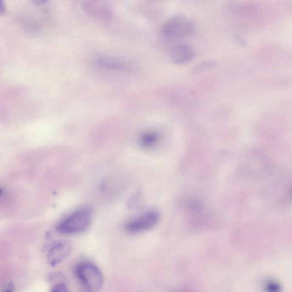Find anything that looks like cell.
Returning a JSON list of instances; mask_svg holds the SVG:
<instances>
[{
    "label": "cell",
    "instance_id": "1",
    "mask_svg": "<svg viewBox=\"0 0 292 292\" xmlns=\"http://www.w3.org/2000/svg\"><path fill=\"white\" fill-rule=\"evenodd\" d=\"M75 275L85 292H99L103 284V274L90 262L79 263L75 269Z\"/></svg>",
    "mask_w": 292,
    "mask_h": 292
},
{
    "label": "cell",
    "instance_id": "2",
    "mask_svg": "<svg viewBox=\"0 0 292 292\" xmlns=\"http://www.w3.org/2000/svg\"><path fill=\"white\" fill-rule=\"evenodd\" d=\"M92 212L87 208H81L68 215L57 226V231L62 235H72L80 234L89 227Z\"/></svg>",
    "mask_w": 292,
    "mask_h": 292
},
{
    "label": "cell",
    "instance_id": "3",
    "mask_svg": "<svg viewBox=\"0 0 292 292\" xmlns=\"http://www.w3.org/2000/svg\"><path fill=\"white\" fill-rule=\"evenodd\" d=\"M195 26L191 19L182 16L170 18L163 25L162 34L169 39H180L191 35Z\"/></svg>",
    "mask_w": 292,
    "mask_h": 292
},
{
    "label": "cell",
    "instance_id": "4",
    "mask_svg": "<svg viewBox=\"0 0 292 292\" xmlns=\"http://www.w3.org/2000/svg\"><path fill=\"white\" fill-rule=\"evenodd\" d=\"M159 219L158 212L155 210H150L128 222L125 226L126 231L131 234L149 231L155 227Z\"/></svg>",
    "mask_w": 292,
    "mask_h": 292
},
{
    "label": "cell",
    "instance_id": "5",
    "mask_svg": "<svg viewBox=\"0 0 292 292\" xmlns=\"http://www.w3.org/2000/svg\"><path fill=\"white\" fill-rule=\"evenodd\" d=\"M42 250L47 252L48 261L52 266L54 267L71 254L72 245L71 242L67 240L57 241L45 245Z\"/></svg>",
    "mask_w": 292,
    "mask_h": 292
},
{
    "label": "cell",
    "instance_id": "6",
    "mask_svg": "<svg viewBox=\"0 0 292 292\" xmlns=\"http://www.w3.org/2000/svg\"><path fill=\"white\" fill-rule=\"evenodd\" d=\"M83 9L90 17L99 19V20H108L113 15L112 9L106 2L96 1H84Z\"/></svg>",
    "mask_w": 292,
    "mask_h": 292
},
{
    "label": "cell",
    "instance_id": "7",
    "mask_svg": "<svg viewBox=\"0 0 292 292\" xmlns=\"http://www.w3.org/2000/svg\"><path fill=\"white\" fill-rule=\"evenodd\" d=\"M170 54L173 63L183 65L188 63L192 60L195 56V51L188 44H179L171 49Z\"/></svg>",
    "mask_w": 292,
    "mask_h": 292
},
{
    "label": "cell",
    "instance_id": "8",
    "mask_svg": "<svg viewBox=\"0 0 292 292\" xmlns=\"http://www.w3.org/2000/svg\"><path fill=\"white\" fill-rule=\"evenodd\" d=\"M159 134L155 131H147L139 137V144L143 148L151 149L159 142Z\"/></svg>",
    "mask_w": 292,
    "mask_h": 292
},
{
    "label": "cell",
    "instance_id": "9",
    "mask_svg": "<svg viewBox=\"0 0 292 292\" xmlns=\"http://www.w3.org/2000/svg\"><path fill=\"white\" fill-rule=\"evenodd\" d=\"M97 64L102 67L108 69L122 70L126 68V66L113 59L107 57H99L96 60Z\"/></svg>",
    "mask_w": 292,
    "mask_h": 292
},
{
    "label": "cell",
    "instance_id": "10",
    "mask_svg": "<svg viewBox=\"0 0 292 292\" xmlns=\"http://www.w3.org/2000/svg\"><path fill=\"white\" fill-rule=\"evenodd\" d=\"M265 290L267 292H281L280 285L274 281H269L265 285Z\"/></svg>",
    "mask_w": 292,
    "mask_h": 292
},
{
    "label": "cell",
    "instance_id": "11",
    "mask_svg": "<svg viewBox=\"0 0 292 292\" xmlns=\"http://www.w3.org/2000/svg\"><path fill=\"white\" fill-rule=\"evenodd\" d=\"M51 292H69L68 290V288L66 286L65 284L63 283H58L55 284L53 287L52 288Z\"/></svg>",
    "mask_w": 292,
    "mask_h": 292
},
{
    "label": "cell",
    "instance_id": "12",
    "mask_svg": "<svg viewBox=\"0 0 292 292\" xmlns=\"http://www.w3.org/2000/svg\"><path fill=\"white\" fill-rule=\"evenodd\" d=\"M216 64L215 62H205V64H199L195 69L196 72L201 71L203 70L206 69L211 68L215 67Z\"/></svg>",
    "mask_w": 292,
    "mask_h": 292
},
{
    "label": "cell",
    "instance_id": "13",
    "mask_svg": "<svg viewBox=\"0 0 292 292\" xmlns=\"http://www.w3.org/2000/svg\"><path fill=\"white\" fill-rule=\"evenodd\" d=\"M15 285L13 283H10L8 285L7 290H6L4 292H13L14 290Z\"/></svg>",
    "mask_w": 292,
    "mask_h": 292
},
{
    "label": "cell",
    "instance_id": "14",
    "mask_svg": "<svg viewBox=\"0 0 292 292\" xmlns=\"http://www.w3.org/2000/svg\"><path fill=\"white\" fill-rule=\"evenodd\" d=\"M2 194H3L2 189H0V198H1Z\"/></svg>",
    "mask_w": 292,
    "mask_h": 292
}]
</instances>
